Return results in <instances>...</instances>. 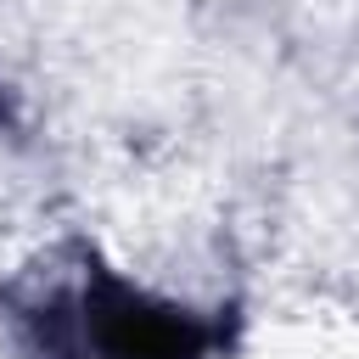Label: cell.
Masks as SVG:
<instances>
[{
	"instance_id": "cell-1",
	"label": "cell",
	"mask_w": 359,
	"mask_h": 359,
	"mask_svg": "<svg viewBox=\"0 0 359 359\" xmlns=\"http://www.w3.org/2000/svg\"><path fill=\"white\" fill-rule=\"evenodd\" d=\"M79 359H224L241 337V309H191L146 292L112 269L95 247H79V280L67 286Z\"/></svg>"
},
{
	"instance_id": "cell-2",
	"label": "cell",
	"mask_w": 359,
	"mask_h": 359,
	"mask_svg": "<svg viewBox=\"0 0 359 359\" xmlns=\"http://www.w3.org/2000/svg\"><path fill=\"white\" fill-rule=\"evenodd\" d=\"M6 129H17V107H11V95H6V84H0V135Z\"/></svg>"
}]
</instances>
